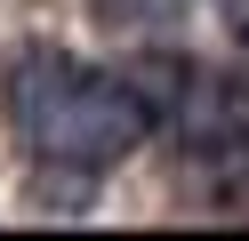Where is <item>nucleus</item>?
Segmentation results:
<instances>
[{"mask_svg":"<svg viewBox=\"0 0 249 241\" xmlns=\"http://www.w3.org/2000/svg\"><path fill=\"white\" fill-rule=\"evenodd\" d=\"M0 105H8V129L33 161L49 169H113L137 145L153 137V105L129 89L121 73H97V64L65 56V48H24L0 80Z\"/></svg>","mask_w":249,"mask_h":241,"instance_id":"obj_1","label":"nucleus"}]
</instances>
